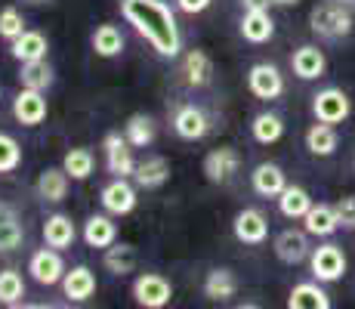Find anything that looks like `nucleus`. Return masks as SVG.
Returning a JSON list of instances; mask_svg holds the SVG:
<instances>
[{
    "instance_id": "22",
    "label": "nucleus",
    "mask_w": 355,
    "mask_h": 309,
    "mask_svg": "<svg viewBox=\"0 0 355 309\" xmlns=\"http://www.w3.org/2000/svg\"><path fill=\"white\" fill-rule=\"evenodd\" d=\"M275 34V22H272L269 10H244L241 19V37L248 44H266Z\"/></svg>"
},
{
    "instance_id": "45",
    "label": "nucleus",
    "mask_w": 355,
    "mask_h": 309,
    "mask_svg": "<svg viewBox=\"0 0 355 309\" xmlns=\"http://www.w3.org/2000/svg\"><path fill=\"white\" fill-rule=\"evenodd\" d=\"M28 3H46V0H28Z\"/></svg>"
},
{
    "instance_id": "20",
    "label": "nucleus",
    "mask_w": 355,
    "mask_h": 309,
    "mask_svg": "<svg viewBox=\"0 0 355 309\" xmlns=\"http://www.w3.org/2000/svg\"><path fill=\"white\" fill-rule=\"evenodd\" d=\"M238 294V278L235 272L220 266V269H210L207 278H204V297L214 300V303H226Z\"/></svg>"
},
{
    "instance_id": "5",
    "label": "nucleus",
    "mask_w": 355,
    "mask_h": 309,
    "mask_svg": "<svg viewBox=\"0 0 355 309\" xmlns=\"http://www.w3.org/2000/svg\"><path fill=\"white\" fill-rule=\"evenodd\" d=\"M102 152H105V164H108V174L114 176H133L136 174V161H133V146H130L127 136L121 133H105L102 140Z\"/></svg>"
},
{
    "instance_id": "32",
    "label": "nucleus",
    "mask_w": 355,
    "mask_h": 309,
    "mask_svg": "<svg viewBox=\"0 0 355 309\" xmlns=\"http://www.w3.org/2000/svg\"><path fill=\"white\" fill-rule=\"evenodd\" d=\"M19 84L28 87V90H46L53 84V68L46 59H31V62H22L19 68Z\"/></svg>"
},
{
    "instance_id": "12",
    "label": "nucleus",
    "mask_w": 355,
    "mask_h": 309,
    "mask_svg": "<svg viewBox=\"0 0 355 309\" xmlns=\"http://www.w3.org/2000/svg\"><path fill=\"white\" fill-rule=\"evenodd\" d=\"M309 232H300V229H284V232H278L275 235V257L282 260V263H288V266H297V263H303L306 257H309Z\"/></svg>"
},
{
    "instance_id": "8",
    "label": "nucleus",
    "mask_w": 355,
    "mask_h": 309,
    "mask_svg": "<svg viewBox=\"0 0 355 309\" xmlns=\"http://www.w3.org/2000/svg\"><path fill=\"white\" fill-rule=\"evenodd\" d=\"M248 87L257 99H266V102L278 99L284 93V74L275 65H269V62H257L248 72Z\"/></svg>"
},
{
    "instance_id": "15",
    "label": "nucleus",
    "mask_w": 355,
    "mask_h": 309,
    "mask_svg": "<svg viewBox=\"0 0 355 309\" xmlns=\"http://www.w3.org/2000/svg\"><path fill=\"white\" fill-rule=\"evenodd\" d=\"M173 130H176V136H180V140L195 142V140H204V136H207L210 121H207V115H204V108L182 106L180 112L173 115Z\"/></svg>"
},
{
    "instance_id": "18",
    "label": "nucleus",
    "mask_w": 355,
    "mask_h": 309,
    "mask_svg": "<svg viewBox=\"0 0 355 309\" xmlns=\"http://www.w3.org/2000/svg\"><path fill=\"white\" fill-rule=\"evenodd\" d=\"M68 180L71 176L65 174V167H46L44 174L37 176V198L40 201H46V204H59V201H65V195H68Z\"/></svg>"
},
{
    "instance_id": "4",
    "label": "nucleus",
    "mask_w": 355,
    "mask_h": 309,
    "mask_svg": "<svg viewBox=\"0 0 355 309\" xmlns=\"http://www.w3.org/2000/svg\"><path fill=\"white\" fill-rule=\"evenodd\" d=\"M173 297V287L161 272H142L133 281V300L146 309H164Z\"/></svg>"
},
{
    "instance_id": "43",
    "label": "nucleus",
    "mask_w": 355,
    "mask_h": 309,
    "mask_svg": "<svg viewBox=\"0 0 355 309\" xmlns=\"http://www.w3.org/2000/svg\"><path fill=\"white\" fill-rule=\"evenodd\" d=\"M275 3H282V6H293V3H300V0H275Z\"/></svg>"
},
{
    "instance_id": "24",
    "label": "nucleus",
    "mask_w": 355,
    "mask_h": 309,
    "mask_svg": "<svg viewBox=\"0 0 355 309\" xmlns=\"http://www.w3.org/2000/svg\"><path fill=\"white\" fill-rule=\"evenodd\" d=\"M133 180H136L139 189H161V185L170 180L167 158H164V155H152V158H146L142 164H136Z\"/></svg>"
},
{
    "instance_id": "25",
    "label": "nucleus",
    "mask_w": 355,
    "mask_h": 309,
    "mask_svg": "<svg viewBox=\"0 0 355 309\" xmlns=\"http://www.w3.org/2000/svg\"><path fill=\"white\" fill-rule=\"evenodd\" d=\"M303 226L309 235H318V238H327L340 229V217H337V208L331 204H312L309 214L303 217Z\"/></svg>"
},
{
    "instance_id": "35",
    "label": "nucleus",
    "mask_w": 355,
    "mask_h": 309,
    "mask_svg": "<svg viewBox=\"0 0 355 309\" xmlns=\"http://www.w3.org/2000/svg\"><path fill=\"white\" fill-rule=\"evenodd\" d=\"M124 136L130 140V146L133 149H146L155 142V121L148 118V115H130L127 127H124Z\"/></svg>"
},
{
    "instance_id": "31",
    "label": "nucleus",
    "mask_w": 355,
    "mask_h": 309,
    "mask_svg": "<svg viewBox=\"0 0 355 309\" xmlns=\"http://www.w3.org/2000/svg\"><path fill=\"white\" fill-rule=\"evenodd\" d=\"M312 208V198L303 185H284V192L278 195V210L288 219H303Z\"/></svg>"
},
{
    "instance_id": "6",
    "label": "nucleus",
    "mask_w": 355,
    "mask_h": 309,
    "mask_svg": "<svg viewBox=\"0 0 355 309\" xmlns=\"http://www.w3.org/2000/svg\"><path fill=\"white\" fill-rule=\"evenodd\" d=\"M309 266L312 276L318 281H340L346 276V253L340 251V244H322L309 253Z\"/></svg>"
},
{
    "instance_id": "44",
    "label": "nucleus",
    "mask_w": 355,
    "mask_h": 309,
    "mask_svg": "<svg viewBox=\"0 0 355 309\" xmlns=\"http://www.w3.org/2000/svg\"><path fill=\"white\" fill-rule=\"evenodd\" d=\"M334 3H346V6H349V3H355V0H334Z\"/></svg>"
},
{
    "instance_id": "3",
    "label": "nucleus",
    "mask_w": 355,
    "mask_h": 309,
    "mask_svg": "<svg viewBox=\"0 0 355 309\" xmlns=\"http://www.w3.org/2000/svg\"><path fill=\"white\" fill-rule=\"evenodd\" d=\"M312 115H315V121L324 124H343L352 115V102L340 87H327V90H318L312 96Z\"/></svg>"
},
{
    "instance_id": "40",
    "label": "nucleus",
    "mask_w": 355,
    "mask_h": 309,
    "mask_svg": "<svg viewBox=\"0 0 355 309\" xmlns=\"http://www.w3.org/2000/svg\"><path fill=\"white\" fill-rule=\"evenodd\" d=\"M337 217L343 229H355V195H346L337 201Z\"/></svg>"
},
{
    "instance_id": "38",
    "label": "nucleus",
    "mask_w": 355,
    "mask_h": 309,
    "mask_svg": "<svg viewBox=\"0 0 355 309\" xmlns=\"http://www.w3.org/2000/svg\"><path fill=\"white\" fill-rule=\"evenodd\" d=\"M22 164V146L10 133H0V174H12Z\"/></svg>"
},
{
    "instance_id": "10",
    "label": "nucleus",
    "mask_w": 355,
    "mask_h": 309,
    "mask_svg": "<svg viewBox=\"0 0 355 309\" xmlns=\"http://www.w3.org/2000/svg\"><path fill=\"white\" fill-rule=\"evenodd\" d=\"M99 201H102V208H105V214L124 217L136 208V189L127 183V176H114V180L102 189Z\"/></svg>"
},
{
    "instance_id": "21",
    "label": "nucleus",
    "mask_w": 355,
    "mask_h": 309,
    "mask_svg": "<svg viewBox=\"0 0 355 309\" xmlns=\"http://www.w3.org/2000/svg\"><path fill=\"white\" fill-rule=\"evenodd\" d=\"M25 242V226L6 201H0V253H10Z\"/></svg>"
},
{
    "instance_id": "1",
    "label": "nucleus",
    "mask_w": 355,
    "mask_h": 309,
    "mask_svg": "<svg viewBox=\"0 0 355 309\" xmlns=\"http://www.w3.org/2000/svg\"><path fill=\"white\" fill-rule=\"evenodd\" d=\"M121 16L133 25V31L139 37H146L152 44V50L164 59L180 56L182 37L176 16L164 0H121Z\"/></svg>"
},
{
    "instance_id": "13",
    "label": "nucleus",
    "mask_w": 355,
    "mask_h": 309,
    "mask_svg": "<svg viewBox=\"0 0 355 309\" xmlns=\"http://www.w3.org/2000/svg\"><path fill=\"white\" fill-rule=\"evenodd\" d=\"M238 167H241V155H238L232 146H220V149H214V152H207V158H204V176H207L210 183L232 180V174H238Z\"/></svg>"
},
{
    "instance_id": "30",
    "label": "nucleus",
    "mask_w": 355,
    "mask_h": 309,
    "mask_svg": "<svg viewBox=\"0 0 355 309\" xmlns=\"http://www.w3.org/2000/svg\"><path fill=\"white\" fill-rule=\"evenodd\" d=\"M84 242L90 244V247H102V251H105L108 244L118 242V226L112 223V217L93 214V217L84 223Z\"/></svg>"
},
{
    "instance_id": "34",
    "label": "nucleus",
    "mask_w": 355,
    "mask_h": 309,
    "mask_svg": "<svg viewBox=\"0 0 355 309\" xmlns=\"http://www.w3.org/2000/svg\"><path fill=\"white\" fill-rule=\"evenodd\" d=\"M93 50H96V56H102V59L121 56V50H124V34L114 28V25H99V28L93 31Z\"/></svg>"
},
{
    "instance_id": "7",
    "label": "nucleus",
    "mask_w": 355,
    "mask_h": 309,
    "mask_svg": "<svg viewBox=\"0 0 355 309\" xmlns=\"http://www.w3.org/2000/svg\"><path fill=\"white\" fill-rule=\"evenodd\" d=\"M28 272H31V278L37 281V285H44V287H50V285H59L65 276V263H62V257H59V251L56 247H40V251H34L31 253V260H28Z\"/></svg>"
},
{
    "instance_id": "2",
    "label": "nucleus",
    "mask_w": 355,
    "mask_h": 309,
    "mask_svg": "<svg viewBox=\"0 0 355 309\" xmlns=\"http://www.w3.org/2000/svg\"><path fill=\"white\" fill-rule=\"evenodd\" d=\"M309 28L324 40H337V37H346L352 31V12L346 10V3H318L315 10L309 12Z\"/></svg>"
},
{
    "instance_id": "17",
    "label": "nucleus",
    "mask_w": 355,
    "mask_h": 309,
    "mask_svg": "<svg viewBox=\"0 0 355 309\" xmlns=\"http://www.w3.org/2000/svg\"><path fill=\"white\" fill-rule=\"evenodd\" d=\"M62 291L68 300L74 303H84L96 294V276H93L90 266H74V269H65L62 276Z\"/></svg>"
},
{
    "instance_id": "39",
    "label": "nucleus",
    "mask_w": 355,
    "mask_h": 309,
    "mask_svg": "<svg viewBox=\"0 0 355 309\" xmlns=\"http://www.w3.org/2000/svg\"><path fill=\"white\" fill-rule=\"evenodd\" d=\"M22 31H25V19H22V12H19L16 6L0 10V37H3V40H16Z\"/></svg>"
},
{
    "instance_id": "16",
    "label": "nucleus",
    "mask_w": 355,
    "mask_h": 309,
    "mask_svg": "<svg viewBox=\"0 0 355 309\" xmlns=\"http://www.w3.org/2000/svg\"><path fill=\"white\" fill-rule=\"evenodd\" d=\"M250 185H254L257 195L278 198L284 192V185H288V176H284V170L278 167V164L263 161V164H257L254 174H250Z\"/></svg>"
},
{
    "instance_id": "36",
    "label": "nucleus",
    "mask_w": 355,
    "mask_h": 309,
    "mask_svg": "<svg viewBox=\"0 0 355 309\" xmlns=\"http://www.w3.org/2000/svg\"><path fill=\"white\" fill-rule=\"evenodd\" d=\"M93 152L90 149H84V146H78V149H71L65 158H62V167H65V174L71 176V180H78V183H84L87 176L93 174Z\"/></svg>"
},
{
    "instance_id": "19",
    "label": "nucleus",
    "mask_w": 355,
    "mask_h": 309,
    "mask_svg": "<svg viewBox=\"0 0 355 309\" xmlns=\"http://www.w3.org/2000/svg\"><path fill=\"white\" fill-rule=\"evenodd\" d=\"M288 309H331V297L327 291L315 281H300L293 285L291 297H288Z\"/></svg>"
},
{
    "instance_id": "42",
    "label": "nucleus",
    "mask_w": 355,
    "mask_h": 309,
    "mask_svg": "<svg viewBox=\"0 0 355 309\" xmlns=\"http://www.w3.org/2000/svg\"><path fill=\"white\" fill-rule=\"evenodd\" d=\"M269 3H275V0H241L244 10H269Z\"/></svg>"
},
{
    "instance_id": "41",
    "label": "nucleus",
    "mask_w": 355,
    "mask_h": 309,
    "mask_svg": "<svg viewBox=\"0 0 355 309\" xmlns=\"http://www.w3.org/2000/svg\"><path fill=\"white\" fill-rule=\"evenodd\" d=\"M210 3H214V0H176V6H180L182 12H189V16H198V12H204Z\"/></svg>"
},
{
    "instance_id": "33",
    "label": "nucleus",
    "mask_w": 355,
    "mask_h": 309,
    "mask_svg": "<svg viewBox=\"0 0 355 309\" xmlns=\"http://www.w3.org/2000/svg\"><path fill=\"white\" fill-rule=\"evenodd\" d=\"M250 133H254L259 146H272V142H278L284 136V121L275 112H259L254 124H250Z\"/></svg>"
},
{
    "instance_id": "23",
    "label": "nucleus",
    "mask_w": 355,
    "mask_h": 309,
    "mask_svg": "<svg viewBox=\"0 0 355 309\" xmlns=\"http://www.w3.org/2000/svg\"><path fill=\"white\" fill-rule=\"evenodd\" d=\"M74 238H78V229H74V219L68 214H53L46 217L44 223V242L50 247H56V251H65V247L74 244Z\"/></svg>"
},
{
    "instance_id": "28",
    "label": "nucleus",
    "mask_w": 355,
    "mask_h": 309,
    "mask_svg": "<svg viewBox=\"0 0 355 309\" xmlns=\"http://www.w3.org/2000/svg\"><path fill=\"white\" fill-rule=\"evenodd\" d=\"M46 50H50V44H46V37L40 31H28V28H25L16 40H10V53H12V59H19V62L44 59Z\"/></svg>"
},
{
    "instance_id": "27",
    "label": "nucleus",
    "mask_w": 355,
    "mask_h": 309,
    "mask_svg": "<svg viewBox=\"0 0 355 309\" xmlns=\"http://www.w3.org/2000/svg\"><path fill=\"white\" fill-rule=\"evenodd\" d=\"M340 146V136L334 130V124H324V121H315L309 130H306V149L318 158H327L334 155Z\"/></svg>"
},
{
    "instance_id": "37",
    "label": "nucleus",
    "mask_w": 355,
    "mask_h": 309,
    "mask_svg": "<svg viewBox=\"0 0 355 309\" xmlns=\"http://www.w3.org/2000/svg\"><path fill=\"white\" fill-rule=\"evenodd\" d=\"M25 297V281L16 269H3L0 272V303L3 306H19Z\"/></svg>"
},
{
    "instance_id": "9",
    "label": "nucleus",
    "mask_w": 355,
    "mask_h": 309,
    "mask_svg": "<svg viewBox=\"0 0 355 309\" xmlns=\"http://www.w3.org/2000/svg\"><path fill=\"white\" fill-rule=\"evenodd\" d=\"M232 232L241 244H263L269 238V219H266L263 210L257 208H244L235 214V223H232Z\"/></svg>"
},
{
    "instance_id": "29",
    "label": "nucleus",
    "mask_w": 355,
    "mask_h": 309,
    "mask_svg": "<svg viewBox=\"0 0 355 309\" xmlns=\"http://www.w3.org/2000/svg\"><path fill=\"white\" fill-rule=\"evenodd\" d=\"M102 266H105L112 276H130L136 269V247L124 244V242H114L105 247L102 253Z\"/></svg>"
},
{
    "instance_id": "11",
    "label": "nucleus",
    "mask_w": 355,
    "mask_h": 309,
    "mask_svg": "<svg viewBox=\"0 0 355 309\" xmlns=\"http://www.w3.org/2000/svg\"><path fill=\"white\" fill-rule=\"evenodd\" d=\"M12 115H16V121L25 124V127H37V124H44V118H46L44 90H28V87H22L19 96L12 99Z\"/></svg>"
},
{
    "instance_id": "26",
    "label": "nucleus",
    "mask_w": 355,
    "mask_h": 309,
    "mask_svg": "<svg viewBox=\"0 0 355 309\" xmlns=\"http://www.w3.org/2000/svg\"><path fill=\"white\" fill-rule=\"evenodd\" d=\"M182 74H186V84L207 87L214 81V59L204 50H189L186 59H182Z\"/></svg>"
},
{
    "instance_id": "14",
    "label": "nucleus",
    "mask_w": 355,
    "mask_h": 309,
    "mask_svg": "<svg viewBox=\"0 0 355 309\" xmlns=\"http://www.w3.org/2000/svg\"><path fill=\"white\" fill-rule=\"evenodd\" d=\"M291 68H293V74H297L300 81H315V78H324L327 59H324V53L318 50L315 44H303L300 50H293Z\"/></svg>"
}]
</instances>
